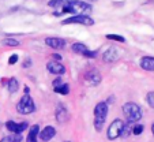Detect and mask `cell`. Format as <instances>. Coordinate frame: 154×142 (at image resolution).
Instances as JSON below:
<instances>
[{"mask_svg":"<svg viewBox=\"0 0 154 142\" xmlns=\"http://www.w3.org/2000/svg\"><path fill=\"white\" fill-rule=\"evenodd\" d=\"M143 125H135L134 127H132V134H135V135H140L143 131Z\"/></svg>","mask_w":154,"mask_h":142,"instance_id":"cell-24","label":"cell"},{"mask_svg":"<svg viewBox=\"0 0 154 142\" xmlns=\"http://www.w3.org/2000/svg\"><path fill=\"white\" fill-rule=\"evenodd\" d=\"M47 68L51 74H55V75H61V74L66 73V67H64L60 62H55V60L49 62V63L47 64Z\"/></svg>","mask_w":154,"mask_h":142,"instance_id":"cell-9","label":"cell"},{"mask_svg":"<svg viewBox=\"0 0 154 142\" xmlns=\"http://www.w3.org/2000/svg\"><path fill=\"white\" fill-rule=\"evenodd\" d=\"M86 81L91 85H98L100 82H101V75H100L98 71L91 70V71H89V73L86 74Z\"/></svg>","mask_w":154,"mask_h":142,"instance_id":"cell-14","label":"cell"},{"mask_svg":"<svg viewBox=\"0 0 154 142\" xmlns=\"http://www.w3.org/2000/svg\"><path fill=\"white\" fill-rule=\"evenodd\" d=\"M108 115V104L106 103H98L94 108V128L101 131Z\"/></svg>","mask_w":154,"mask_h":142,"instance_id":"cell-2","label":"cell"},{"mask_svg":"<svg viewBox=\"0 0 154 142\" xmlns=\"http://www.w3.org/2000/svg\"><path fill=\"white\" fill-rule=\"evenodd\" d=\"M18 62V55H11L10 56V59H8V64H15Z\"/></svg>","mask_w":154,"mask_h":142,"instance_id":"cell-26","label":"cell"},{"mask_svg":"<svg viewBox=\"0 0 154 142\" xmlns=\"http://www.w3.org/2000/svg\"><path fill=\"white\" fill-rule=\"evenodd\" d=\"M108 40H113V41H119V43H124L125 38L123 36H117V34H106Z\"/></svg>","mask_w":154,"mask_h":142,"instance_id":"cell-22","label":"cell"},{"mask_svg":"<svg viewBox=\"0 0 154 142\" xmlns=\"http://www.w3.org/2000/svg\"><path fill=\"white\" fill-rule=\"evenodd\" d=\"M40 139L41 141H44V142H48V141H51V139L53 138V137L56 135V130L52 127V126H47V127L44 128V130H41L40 131Z\"/></svg>","mask_w":154,"mask_h":142,"instance_id":"cell-12","label":"cell"},{"mask_svg":"<svg viewBox=\"0 0 154 142\" xmlns=\"http://www.w3.org/2000/svg\"><path fill=\"white\" fill-rule=\"evenodd\" d=\"M55 115H56V120H57L59 123H64V122H67L68 120V111L63 104L57 105Z\"/></svg>","mask_w":154,"mask_h":142,"instance_id":"cell-11","label":"cell"},{"mask_svg":"<svg viewBox=\"0 0 154 142\" xmlns=\"http://www.w3.org/2000/svg\"><path fill=\"white\" fill-rule=\"evenodd\" d=\"M4 45H8V46H18L19 45V43H18L17 40H12V38H6V40L3 41Z\"/></svg>","mask_w":154,"mask_h":142,"instance_id":"cell-25","label":"cell"},{"mask_svg":"<svg viewBox=\"0 0 154 142\" xmlns=\"http://www.w3.org/2000/svg\"><path fill=\"white\" fill-rule=\"evenodd\" d=\"M102 59H104L105 63H113L119 59V51L116 48H109L106 52L102 55Z\"/></svg>","mask_w":154,"mask_h":142,"instance_id":"cell-13","label":"cell"},{"mask_svg":"<svg viewBox=\"0 0 154 142\" xmlns=\"http://www.w3.org/2000/svg\"><path fill=\"white\" fill-rule=\"evenodd\" d=\"M151 131H153V135H154V123H153V126H151Z\"/></svg>","mask_w":154,"mask_h":142,"instance_id":"cell-29","label":"cell"},{"mask_svg":"<svg viewBox=\"0 0 154 142\" xmlns=\"http://www.w3.org/2000/svg\"><path fill=\"white\" fill-rule=\"evenodd\" d=\"M63 11L61 12H70V14H79V12H85V11H90L91 6L79 0H67L66 4L61 7Z\"/></svg>","mask_w":154,"mask_h":142,"instance_id":"cell-1","label":"cell"},{"mask_svg":"<svg viewBox=\"0 0 154 142\" xmlns=\"http://www.w3.org/2000/svg\"><path fill=\"white\" fill-rule=\"evenodd\" d=\"M17 109H18V112L22 113V115H29V113H33L35 111V105H34L33 99L29 96V94H25V96L20 99V101L18 103Z\"/></svg>","mask_w":154,"mask_h":142,"instance_id":"cell-4","label":"cell"},{"mask_svg":"<svg viewBox=\"0 0 154 142\" xmlns=\"http://www.w3.org/2000/svg\"><path fill=\"white\" fill-rule=\"evenodd\" d=\"M66 2L67 0H51L48 4H49V7H63Z\"/></svg>","mask_w":154,"mask_h":142,"instance_id":"cell-21","label":"cell"},{"mask_svg":"<svg viewBox=\"0 0 154 142\" xmlns=\"http://www.w3.org/2000/svg\"><path fill=\"white\" fill-rule=\"evenodd\" d=\"M53 87H57V86H60V85H61V81H60V78H56L55 79V81H53Z\"/></svg>","mask_w":154,"mask_h":142,"instance_id":"cell-27","label":"cell"},{"mask_svg":"<svg viewBox=\"0 0 154 142\" xmlns=\"http://www.w3.org/2000/svg\"><path fill=\"white\" fill-rule=\"evenodd\" d=\"M146 101H147L149 107L154 108V92L147 93V96H146Z\"/></svg>","mask_w":154,"mask_h":142,"instance_id":"cell-23","label":"cell"},{"mask_svg":"<svg viewBox=\"0 0 154 142\" xmlns=\"http://www.w3.org/2000/svg\"><path fill=\"white\" fill-rule=\"evenodd\" d=\"M63 25H71V23H79V25H87V26H91L94 25V21L91 18L86 17V15H74L71 18H67V19H64Z\"/></svg>","mask_w":154,"mask_h":142,"instance_id":"cell-6","label":"cell"},{"mask_svg":"<svg viewBox=\"0 0 154 142\" xmlns=\"http://www.w3.org/2000/svg\"><path fill=\"white\" fill-rule=\"evenodd\" d=\"M67 142H68V141H67Z\"/></svg>","mask_w":154,"mask_h":142,"instance_id":"cell-30","label":"cell"},{"mask_svg":"<svg viewBox=\"0 0 154 142\" xmlns=\"http://www.w3.org/2000/svg\"><path fill=\"white\" fill-rule=\"evenodd\" d=\"M38 134H40V127H38V125L32 126L29 130V134H27V137H26V142H37Z\"/></svg>","mask_w":154,"mask_h":142,"instance_id":"cell-16","label":"cell"},{"mask_svg":"<svg viewBox=\"0 0 154 142\" xmlns=\"http://www.w3.org/2000/svg\"><path fill=\"white\" fill-rule=\"evenodd\" d=\"M123 125H124V122H123L122 119H115L113 122L111 123V126L108 127V133H106V137L108 139H116L120 137V134H122V130H123Z\"/></svg>","mask_w":154,"mask_h":142,"instance_id":"cell-5","label":"cell"},{"mask_svg":"<svg viewBox=\"0 0 154 142\" xmlns=\"http://www.w3.org/2000/svg\"><path fill=\"white\" fill-rule=\"evenodd\" d=\"M30 63H32V60H30V59H27V60L23 63V67H26V68H27V67H30Z\"/></svg>","mask_w":154,"mask_h":142,"instance_id":"cell-28","label":"cell"},{"mask_svg":"<svg viewBox=\"0 0 154 142\" xmlns=\"http://www.w3.org/2000/svg\"><path fill=\"white\" fill-rule=\"evenodd\" d=\"M123 112L127 118V122L137 123L138 120L142 119V111H140L139 105H137L135 103H125L123 105Z\"/></svg>","mask_w":154,"mask_h":142,"instance_id":"cell-3","label":"cell"},{"mask_svg":"<svg viewBox=\"0 0 154 142\" xmlns=\"http://www.w3.org/2000/svg\"><path fill=\"white\" fill-rule=\"evenodd\" d=\"M45 44L51 48H53V49H63L66 46V40L59 37H48L45 38Z\"/></svg>","mask_w":154,"mask_h":142,"instance_id":"cell-10","label":"cell"},{"mask_svg":"<svg viewBox=\"0 0 154 142\" xmlns=\"http://www.w3.org/2000/svg\"><path fill=\"white\" fill-rule=\"evenodd\" d=\"M7 89H8V92L11 93H17L18 89H19V82H18V79L15 78H11L8 79V82H7Z\"/></svg>","mask_w":154,"mask_h":142,"instance_id":"cell-17","label":"cell"},{"mask_svg":"<svg viewBox=\"0 0 154 142\" xmlns=\"http://www.w3.org/2000/svg\"><path fill=\"white\" fill-rule=\"evenodd\" d=\"M72 51L75 53H78V55H83V56H86V58H91V59L96 58V56L98 55L97 51H90L85 44H82V43L72 44Z\"/></svg>","mask_w":154,"mask_h":142,"instance_id":"cell-7","label":"cell"},{"mask_svg":"<svg viewBox=\"0 0 154 142\" xmlns=\"http://www.w3.org/2000/svg\"><path fill=\"white\" fill-rule=\"evenodd\" d=\"M6 127L8 128V131H11L12 134H20L22 131H25L27 128V123L22 122V123H15L12 120H8L6 123Z\"/></svg>","mask_w":154,"mask_h":142,"instance_id":"cell-8","label":"cell"},{"mask_svg":"<svg viewBox=\"0 0 154 142\" xmlns=\"http://www.w3.org/2000/svg\"><path fill=\"white\" fill-rule=\"evenodd\" d=\"M22 141H23V138H22L20 134H11V135H7L4 138H2L0 142H22Z\"/></svg>","mask_w":154,"mask_h":142,"instance_id":"cell-18","label":"cell"},{"mask_svg":"<svg viewBox=\"0 0 154 142\" xmlns=\"http://www.w3.org/2000/svg\"><path fill=\"white\" fill-rule=\"evenodd\" d=\"M53 90H55L56 93H60V94H68V93H70V86H68L67 84H61L60 86L53 87Z\"/></svg>","mask_w":154,"mask_h":142,"instance_id":"cell-20","label":"cell"},{"mask_svg":"<svg viewBox=\"0 0 154 142\" xmlns=\"http://www.w3.org/2000/svg\"><path fill=\"white\" fill-rule=\"evenodd\" d=\"M131 133H132V123H131V122L124 123V125H123V130H122V134H120V135H122L123 138H127Z\"/></svg>","mask_w":154,"mask_h":142,"instance_id":"cell-19","label":"cell"},{"mask_svg":"<svg viewBox=\"0 0 154 142\" xmlns=\"http://www.w3.org/2000/svg\"><path fill=\"white\" fill-rule=\"evenodd\" d=\"M140 67L146 71H154V58L150 56H145L140 59Z\"/></svg>","mask_w":154,"mask_h":142,"instance_id":"cell-15","label":"cell"}]
</instances>
